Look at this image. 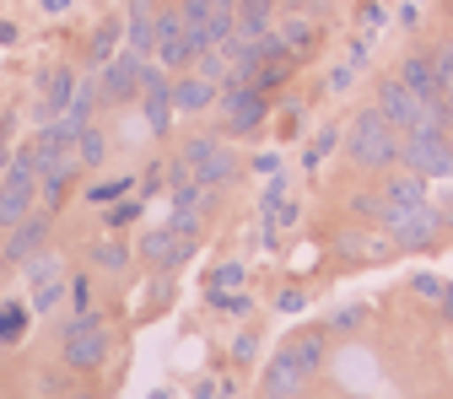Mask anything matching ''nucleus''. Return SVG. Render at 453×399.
<instances>
[{
    "mask_svg": "<svg viewBox=\"0 0 453 399\" xmlns=\"http://www.w3.org/2000/svg\"><path fill=\"white\" fill-rule=\"evenodd\" d=\"M6 162H12V141L0 135V173H6Z\"/></svg>",
    "mask_w": 453,
    "mask_h": 399,
    "instance_id": "nucleus-52",
    "label": "nucleus"
},
{
    "mask_svg": "<svg viewBox=\"0 0 453 399\" xmlns=\"http://www.w3.org/2000/svg\"><path fill=\"white\" fill-rule=\"evenodd\" d=\"M33 205H38V151L27 141V146H12V162L0 173V233L17 226Z\"/></svg>",
    "mask_w": 453,
    "mask_h": 399,
    "instance_id": "nucleus-4",
    "label": "nucleus"
},
{
    "mask_svg": "<svg viewBox=\"0 0 453 399\" xmlns=\"http://www.w3.org/2000/svg\"><path fill=\"white\" fill-rule=\"evenodd\" d=\"M22 270H27V280L38 287V280H54V275H60V259H54L49 249H38L33 259H22Z\"/></svg>",
    "mask_w": 453,
    "mask_h": 399,
    "instance_id": "nucleus-37",
    "label": "nucleus"
},
{
    "mask_svg": "<svg viewBox=\"0 0 453 399\" xmlns=\"http://www.w3.org/2000/svg\"><path fill=\"white\" fill-rule=\"evenodd\" d=\"M151 399H173V394H167V388H151Z\"/></svg>",
    "mask_w": 453,
    "mask_h": 399,
    "instance_id": "nucleus-55",
    "label": "nucleus"
},
{
    "mask_svg": "<svg viewBox=\"0 0 453 399\" xmlns=\"http://www.w3.org/2000/svg\"><path fill=\"white\" fill-rule=\"evenodd\" d=\"M437 313H442V324H453V287H442V297H437Z\"/></svg>",
    "mask_w": 453,
    "mask_h": 399,
    "instance_id": "nucleus-49",
    "label": "nucleus"
},
{
    "mask_svg": "<svg viewBox=\"0 0 453 399\" xmlns=\"http://www.w3.org/2000/svg\"><path fill=\"white\" fill-rule=\"evenodd\" d=\"M254 357H259V340H254V334H238V340H233V362H238V367H249Z\"/></svg>",
    "mask_w": 453,
    "mask_h": 399,
    "instance_id": "nucleus-42",
    "label": "nucleus"
},
{
    "mask_svg": "<svg viewBox=\"0 0 453 399\" xmlns=\"http://www.w3.org/2000/svg\"><path fill=\"white\" fill-rule=\"evenodd\" d=\"M216 97H221L216 81H205V76H195V71L173 76V113H205V108H216Z\"/></svg>",
    "mask_w": 453,
    "mask_h": 399,
    "instance_id": "nucleus-20",
    "label": "nucleus"
},
{
    "mask_svg": "<svg viewBox=\"0 0 453 399\" xmlns=\"http://www.w3.org/2000/svg\"><path fill=\"white\" fill-rule=\"evenodd\" d=\"M249 280V270L238 265V259H221V265H211V275H205V292H238Z\"/></svg>",
    "mask_w": 453,
    "mask_h": 399,
    "instance_id": "nucleus-29",
    "label": "nucleus"
},
{
    "mask_svg": "<svg viewBox=\"0 0 453 399\" xmlns=\"http://www.w3.org/2000/svg\"><path fill=\"white\" fill-rule=\"evenodd\" d=\"M372 103H378V113H383V119L400 130V135H405V130H416V125H432V119H426V103H421L400 76H394V71L372 81Z\"/></svg>",
    "mask_w": 453,
    "mask_h": 399,
    "instance_id": "nucleus-8",
    "label": "nucleus"
},
{
    "mask_svg": "<svg viewBox=\"0 0 453 399\" xmlns=\"http://www.w3.org/2000/svg\"><path fill=\"white\" fill-rule=\"evenodd\" d=\"M259 399H287V394H259Z\"/></svg>",
    "mask_w": 453,
    "mask_h": 399,
    "instance_id": "nucleus-56",
    "label": "nucleus"
},
{
    "mask_svg": "<svg viewBox=\"0 0 453 399\" xmlns=\"http://www.w3.org/2000/svg\"><path fill=\"white\" fill-rule=\"evenodd\" d=\"M442 221H448V233H453V195L442 200Z\"/></svg>",
    "mask_w": 453,
    "mask_h": 399,
    "instance_id": "nucleus-53",
    "label": "nucleus"
},
{
    "mask_svg": "<svg viewBox=\"0 0 453 399\" xmlns=\"http://www.w3.org/2000/svg\"><path fill=\"white\" fill-rule=\"evenodd\" d=\"M38 12H43V17H65L71 0H38Z\"/></svg>",
    "mask_w": 453,
    "mask_h": 399,
    "instance_id": "nucleus-48",
    "label": "nucleus"
},
{
    "mask_svg": "<svg viewBox=\"0 0 453 399\" xmlns=\"http://www.w3.org/2000/svg\"><path fill=\"white\" fill-rule=\"evenodd\" d=\"M287 346H292V357H297L303 378H319V372L329 367V324H308V329H297Z\"/></svg>",
    "mask_w": 453,
    "mask_h": 399,
    "instance_id": "nucleus-17",
    "label": "nucleus"
},
{
    "mask_svg": "<svg viewBox=\"0 0 453 399\" xmlns=\"http://www.w3.org/2000/svg\"><path fill=\"white\" fill-rule=\"evenodd\" d=\"M65 399H97V394H87V388H71V394H65Z\"/></svg>",
    "mask_w": 453,
    "mask_h": 399,
    "instance_id": "nucleus-54",
    "label": "nucleus"
},
{
    "mask_svg": "<svg viewBox=\"0 0 453 399\" xmlns=\"http://www.w3.org/2000/svg\"><path fill=\"white\" fill-rule=\"evenodd\" d=\"M216 108H221V125H216L221 141H249V135H259L270 125V113H275V103L259 87H221Z\"/></svg>",
    "mask_w": 453,
    "mask_h": 399,
    "instance_id": "nucleus-6",
    "label": "nucleus"
},
{
    "mask_svg": "<svg viewBox=\"0 0 453 399\" xmlns=\"http://www.w3.org/2000/svg\"><path fill=\"white\" fill-rule=\"evenodd\" d=\"M141 216H146V200L141 195H119L113 205H103V226H108V233H125V226H135Z\"/></svg>",
    "mask_w": 453,
    "mask_h": 399,
    "instance_id": "nucleus-25",
    "label": "nucleus"
},
{
    "mask_svg": "<svg viewBox=\"0 0 453 399\" xmlns=\"http://www.w3.org/2000/svg\"><path fill=\"white\" fill-rule=\"evenodd\" d=\"M195 249H200L195 238H173L167 226H157V233H146V238H141V249H135V254H141L151 270H184V265L195 259Z\"/></svg>",
    "mask_w": 453,
    "mask_h": 399,
    "instance_id": "nucleus-12",
    "label": "nucleus"
},
{
    "mask_svg": "<svg viewBox=\"0 0 453 399\" xmlns=\"http://www.w3.org/2000/svg\"><path fill=\"white\" fill-rule=\"evenodd\" d=\"M400 27H411V33L421 27V0H411V6H400Z\"/></svg>",
    "mask_w": 453,
    "mask_h": 399,
    "instance_id": "nucleus-47",
    "label": "nucleus"
},
{
    "mask_svg": "<svg viewBox=\"0 0 453 399\" xmlns=\"http://www.w3.org/2000/svg\"><path fill=\"white\" fill-rule=\"evenodd\" d=\"M340 135H346V130H340V125H324L313 141H308V151H303V173H319V167H324V157L340 146Z\"/></svg>",
    "mask_w": 453,
    "mask_h": 399,
    "instance_id": "nucleus-28",
    "label": "nucleus"
},
{
    "mask_svg": "<svg viewBox=\"0 0 453 399\" xmlns=\"http://www.w3.org/2000/svg\"><path fill=\"white\" fill-rule=\"evenodd\" d=\"M346 65H357V71L367 65V38H362V33H357V38L346 43Z\"/></svg>",
    "mask_w": 453,
    "mask_h": 399,
    "instance_id": "nucleus-44",
    "label": "nucleus"
},
{
    "mask_svg": "<svg viewBox=\"0 0 453 399\" xmlns=\"http://www.w3.org/2000/svg\"><path fill=\"white\" fill-rule=\"evenodd\" d=\"M249 173L254 179H275V173H287V157H280V151H254L249 157Z\"/></svg>",
    "mask_w": 453,
    "mask_h": 399,
    "instance_id": "nucleus-39",
    "label": "nucleus"
},
{
    "mask_svg": "<svg viewBox=\"0 0 453 399\" xmlns=\"http://www.w3.org/2000/svg\"><path fill=\"white\" fill-rule=\"evenodd\" d=\"M195 399H221V394H216V383H211V378H200V383H195Z\"/></svg>",
    "mask_w": 453,
    "mask_h": 399,
    "instance_id": "nucleus-51",
    "label": "nucleus"
},
{
    "mask_svg": "<svg viewBox=\"0 0 453 399\" xmlns=\"http://www.w3.org/2000/svg\"><path fill=\"white\" fill-rule=\"evenodd\" d=\"M378 200H383L378 226H388V221H400L405 211H416L421 200H432V184L421 173H411V167H394V173H383V184H378Z\"/></svg>",
    "mask_w": 453,
    "mask_h": 399,
    "instance_id": "nucleus-11",
    "label": "nucleus"
},
{
    "mask_svg": "<svg viewBox=\"0 0 453 399\" xmlns=\"http://www.w3.org/2000/svg\"><path fill=\"white\" fill-rule=\"evenodd\" d=\"M189 71L221 87V81H226V71H233V65H226V54H221V49H200V54H195V65H189Z\"/></svg>",
    "mask_w": 453,
    "mask_h": 399,
    "instance_id": "nucleus-33",
    "label": "nucleus"
},
{
    "mask_svg": "<svg viewBox=\"0 0 453 399\" xmlns=\"http://www.w3.org/2000/svg\"><path fill=\"white\" fill-rule=\"evenodd\" d=\"M76 157H81L87 173H92V167H103V162H108V130H103V125H87V130L76 135Z\"/></svg>",
    "mask_w": 453,
    "mask_h": 399,
    "instance_id": "nucleus-27",
    "label": "nucleus"
},
{
    "mask_svg": "<svg viewBox=\"0 0 453 399\" xmlns=\"http://www.w3.org/2000/svg\"><path fill=\"white\" fill-rule=\"evenodd\" d=\"M400 167L421 173L426 184L453 179V130H442V125H416V130H405V141H400Z\"/></svg>",
    "mask_w": 453,
    "mask_h": 399,
    "instance_id": "nucleus-5",
    "label": "nucleus"
},
{
    "mask_svg": "<svg viewBox=\"0 0 453 399\" xmlns=\"http://www.w3.org/2000/svg\"><path fill=\"white\" fill-rule=\"evenodd\" d=\"M119 195H135V173H113V179H97V184L81 189L87 205H113Z\"/></svg>",
    "mask_w": 453,
    "mask_h": 399,
    "instance_id": "nucleus-26",
    "label": "nucleus"
},
{
    "mask_svg": "<svg viewBox=\"0 0 453 399\" xmlns=\"http://www.w3.org/2000/svg\"><path fill=\"white\" fill-rule=\"evenodd\" d=\"M400 141H405V135L378 113V103L357 108L351 125H346V135H340V146H346V162L357 167V173H378V179L400 167Z\"/></svg>",
    "mask_w": 453,
    "mask_h": 399,
    "instance_id": "nucleus-1",
    "label": "nucleus"
},
{
    "mask_svg": "<svg viewBox=\"0 0 453 399\" xmlns=\"http://www.w3.org/2000/svg\"><path fill=\"white\" fill-rule=\"evenodd\" d=\"M97 108H103V92H97V71H81V81H76V92H71V103H65V113H60V125L81 135L87 125H97Z\"/></svg>",
    "mask_w": 453,
    "mask_h": 399,
    "instance_id": "nucleus-18",
    "label": "nucleus"
},
{
    "mask_svg": "<svg viewBox=\"0 0 453 399\" xmlns=\"http://www.w3.org/2000/svg\"><path fill=\"white\" fill-rule=\"evenodd\" d=\"M179 157L189 162V173H195L200 184H211V189H226L233 179H243V173H249V157H238V151L226 146L216 130L189 135V141L179 146Z\"/></svg>",
    "mask_w": 453,
    "mask_h": 399,
    "instance_id": "nucleus-2",
    "label": "nucleus"
},
{
    "mask_svg": "<svg viewBox=\"0 0 453 399\" xmlns=\"http://www.w3.org/2000/svg\"><path fill=\"white\" fill-rule=\"evenodd\" d=\"M65 303H71L76 313H87V308H97V287H92V275H87V270L65 280Z\"/></svg>",
    "mask_w": 453,
    "mask_h": 399,
    "instance_id": "nucleus-35",
    "label": "nucleus"
},
{
    "mask_svg": "<svg viewBox=\"0 0 453 399\" xmlns=\"http://www.w3.org/2000/svg\"><path fill=\"white\" fill-rule=\"evenodd\" d=\"M130 243H119V238H97V243H87V265L92 270H108V275H119V270H130Z\"/></svg>",
    "mask_w": 453,
    "mask_h": 399,
    "instance_id": "nucleus-23",
    "label": "nucleus"
},
{
    "mask_svg": "<svg viewBox=\"0 0 453 399\" xmlns=\"http://www.w3.org/2000/svg\"><path fill=\"white\" fill-rule=\"evenodd\" d=\"M17 43H22V27L12 17H0V49H17Z\"/></svg>",
    "mask_w": 453,
    "mask_h": 399,
    "instance_id": "nucleus-45",
    "label": "nucleus"
},
{
    "mask_svg": "<svg viewBox=\"0 0 453 399\" xmlns=\"http://www.w3.org/2000/svg\"><path fill=\"white\" fill-rule=\"evenodd\" d=\"M383 27H388V6H383V0H362V6H357V33L378 38Z\"/></svg>",
    "mask_w": 453,
    "mask_h": 399,
    "instance_id": "nucleus-32",
    "label": "nucleus"
},
{
    "mask_svg": "<svg viewBox=\"0 0 453 399\" xmlns=\"http://www.w3.org/2000/svg\"><path fill=\"white\" fill-rule=\"evenodd\" d=\"M205 303L211 308H221V313H254V297H243V292H205Z\"/></svg>",
    "mask_w": 453,
    "mask_h": 399,
    "instance_id": "nucleus-40",
    "label": "nucleus"
},
{
    "mask_svg": "<svg viewBox=\"0 0 453 399\" xmlns=\"http://www.w3.org/2000/svg\"><path fill=\"white\" fill-rule=\"evenodd\" d=\"M275 38L287 43V54H292V60L303 65V60H313V54H319V43H324V27H319L313 17H303V12H287V17L275 12Z\"/></svg>",
    "mask_w": 453,
    "mask_h": 399,
    "instance_id": "nucleus-13",
    "label": "nucleus"
},
{
    "mask_svg": "<svg viewBox=\"0 0 453 399\" xmlns=\"http://www.w3.org/2000/svg\"><path fill=\"white\" fill-rule=\"evenodd\" d=\"M76 81H81L76 65H54V71L38 81V108H33V119H38V125H43V119H60L65 103H71V92H76Z\"/></svg>",
    "mask_w": 453,
    "mask_h": 399,
    "instance_id": "nucleus-14",
    "label": "nucleus"
},
{
    "mask_svg": "<svg viewBox=\"0 0 453 399\" xmlns=\"http://www.w3.org/2000/svg\"><path fill=\"white\" fill-rule=\"evenodd\" d=\"M303 367H297V357H292V346H280L270 362H265V372H259V394H287V399H297L303 394Z\"/></svg>",
    "mask_w": 453,
    "mask_h": 399,
    "instance_id": "nucleus-16",
    "label": "nucleus"
},
{
    "mask_svg": "<svg viewBox=\"0 0 453 399\" xmlns=\"http://www.w3.org/2000/svg\"><path fill=\"white\" fill-rule=\"evenodd\" d=\"M442 287H448V280H437V275H416V287H411V292H416L421 303H437V297H442Z\"/></svg>",
    "mask_w": 453,
    "mask_h": 399,
    "instance_id": "nucleus-41",
    "label": "nucleus"
},
{
    "mask_svg": "<svg viewBox=\"0 0 453 399\" xmlns=\"http://www.w3.org/2000/svg\"><path fill=\"white\" fill-rule=\"evenodd\" d=\"M394 76H400L421 103H437V97H442V76H437V65H432V54H426V49H411L405 60L394 65Z\"/></svg>",
    "mask_w": 453,
    "mask_h": 399,
    "instance_id": "nucleus-15",
    "label": "nucleus"
},
{
    "mask_svg": "<svg viewBox=\"0 0 453 399\" xmlns=\"http://www.w3.org/2000/svg\"><path fill=\"white\" fill-rule=\"evenodd\" d=\"M49 233H54V211L49 205H33L17 226H6V243H0V265H22V259H33L43 243H49Z\"/></svg>",
    "mask_w": 453,
    "mask_h": 399,
    "instance_id": "nucleus-10",
    "label": "nucleus"
},
{
    "mask_svg": "<svg viewBox=\"0 0 453 399\" xmlns=\"http://www.w3.org/2000/svg\"><path fill=\"white\" fill-rule=\"evenodd\" d=\"M448 17H453V6H448Z\"/></svg>",
    "mask_w": 453,
    "mask_h": 399,
    "instance_id": "nucleus-57",
    "label": "nucleus"
},
{
    "mask_svg": "<svg viewBox=\"0 0 453 399\" xmlns=\"http://www.w3.org/2000/svg\"><path fill=\"white\" fill-rule=\"evenodd\" d=\"M383 233H388L394 254H432V249L448 238V221H442V205L421 200V205H416V211H405L400 221H388Z\"/></svg>",
    "mask_w": 453,
    "mask_h": 399,
    "instance_id": "nucleus-7",
    "label": "nucleus"
},
{
    "mask_svg": "<svg viewBox=\"0 0 453 399\" xmlns=\"http://www.w3.org/2000/svg\"><path fill=\"white\" fill-rule=\"evenodd\" d=\"M135 195L151 205L157 195H167V173H162V157H151L146 167H141V179H135Z\"/></svg>",
    "mask_w": 453,
    "mask_h": 399,
    "instance_id": "nucleus-31",
    "label": "nucleus"
},
{
    "mask_svg": "<svg viewBox=\"0 0 453 399\" xmlns=\"http://www.w3.org/2000/svg\"><path fill=\"white\" fill-rule=\"evenodd\" d=\"M60 362H65L76 378L103 372V362H108V324H103L97 308H87V313H76V318L65 324V334H60Z\"/></svg>",
    "mask_w": 453,
    "mask_h": 399,
    "instance_id": "nucleus-3",
    "label": "nucleus"
},
{
    "mask_svg": "<svg viewBox=\"0 0 453 399\" xmlns=\"http://www.w3.org/2000/svg\"><path fill=\"white\" fill-rule=\"evenodd\" d=\"M125 49H135V54L151 60V49H157V0H130V12H125Z\"/></svg>",
    "mask_w": 453,
    "mask_h": 399,
    "instance_id": "nucleus-19",
    "label": "nucleus"
},
{
    "mask_svg": "<svg viewBox=\"0 0 453 399\" xmlns=\"http://www.w3.org/2000/svg\"><path fill=\"white\" fill-rule=\"evenodd\" d=\"M442 130H453V87L442 92Z\"/></svg>",
    "mask_w": 453,
    "mask_h": 399,
    "instance_id": "nucleus-50",
    "label": "nucleus"
},
{
    "mask_svg": "<svg viewBox=\"0 0 453 399\" xmlns=\"http://www.w3.org/2000/svg\"><path fill=\"white\" fill-rule=\"evenodd\" d=\"M71 367H38L33 372V394H71Z\"/></svg>",
    "mask_w": 453,
    "mask_h": 399,
    "instance_id": "nucleus-36",
    "label": "nucleus"
},
{
    "mask_svg": "<svg viewBox=\"0 0 453 399\" xmlns=\"http://www.w3.org/2000/svg\"><path fill=\"white\" fill-rule=\"evenodd\" d=\"M125 49V17H108V22H97V33L87 38V71H103L113 54Z\"/></svg>",
    "mask_w": 453,
    "mask_h": 399,
    "instance_id": "nucleus-22",
    "label": "nucleus"
},
{
    "mask_svg": "<svg viewBox=\"0 0 453 399\" xmlns=\"http://www.w3.org/2000/svg\"><path fill=\"white\" fill-rule=\"evenodd\" d=\"M351 81H357V65H346V60H340V65L329 71V92H346Z\"/></svg>",
    "mask_w": 453,
    "mask_h": 399,
    "instance_id": "nucleus-43",
    "label": "nucleus"
},
{
    "mask_svg": "<svg viewBox=\"0 0 453 399\" xmlns=\"http://www.w3.org/2000/svg\"><path fill=\"white\" fill-rule=\"evenodd\" d=\"M362 324H367V308H357V303H351V308H334V318H329V334H357Z\"/></svg>",
    "mask_w": 453,
    "mask_h": 399,
    "instance_id": "nucleus-38",
    "label": "nucleus"
},
{
    "mask_svg": "<svg viewBox=\"0 0 453 399\" xmlns=\"http://www.w3.org/2000/svg\"><path fill=\"white\" fill-rule=\"evenodd\" d=\"M60 303H65V280H60V275H54V280H38V287H33V303H27V308L49 318V313H54V308H60Z\"/></svg>",
    "mask_w": 453,
    "mask_h": 399,
    "instance_id": "nucleus-30",
    "label": "nucleus"
},
{
    "mask_svg": "<svg viewBox=\"0 0 453 399\" xmlns=\"http://www.w3.org/2000/svg\"><path fill=\"white\" fill-rule=\"evenodd\" d=\"M167 233H173V238H205V216L200 211H167Z\"/></svg>",
    "mask_w": 453,
    "mask_h": 399,
    "instance_id": "nucleus-34",
    "label": "nucleus"
},
{
    "mask_svg": "<svg viewBox=\"0 0 453 399\" xmlns=\"http://www.w3.org/2000/svg\"><path fill=\"white\" fill-rule=\"evenodd\" d=\"M27 324H33V308L17 303V297H6V303H0V346H22Z\"/></svg>",
    "mask_w": 453,
    "mask_h": 399,
    "instance_id": "nucleus-24",
    "label": "nucleus"
},
{
    "mask_svg": "<svg viewBox=\"0 0 453 399\" xmlns=\"http://www.w3.org/2000/svg\"><path fill=\"white\" fill-rule=\"evenodd\" d=\"M275 308H280V313H303V308H308V297H303V292H280V297H275Z\"/></svg>",
    "mask_w": 453,
    "mask_h": 399,
    "instance_id": "nucleus-46",
    "label": "nucleus"
},
{
    "mask_svg": "<svg viewBox=\"0 0 453 399\" xmlns=\"http://www.w3.org/2000/svg\"><path fill=\"white\" fill-rule=\"evenodd\" d=\"M275 12H280L275 0H238V6H233V33L254 43V38H265L275 27Z\"/></svg>",
    "mask_w": 453,
    "mask_h": 399,
    "instance_id": "nucleus-21",
    "label": "nucleus"
},
{
    "mask_svg": "<svg viewBox=\"0 0 453 399\" xmlns=\"http://www.w3.org/2000/svg\"><path fill=\"white\" fill-rule=\"evenodd\" d=\"M141 65H146V54L119 49V54H113V60L97 71V92H103L108 108H130V103H141Z\"/></svg>",
    "mask_w": 453,
    "mask_h": 399,
    "instance_id": "nucleus-9",
    "label": "nucleus"
}]
</instances>
